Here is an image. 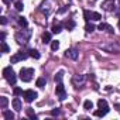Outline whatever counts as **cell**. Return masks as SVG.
Wrapping results in <instances>:
<instances>
[{
  "mask_svg": "<svg viewBox=\"0 0 120 120\" xmlns=\"http://www.w3.org/2000/svg\"><path fill=\"white\" fill-rule=\"evenodd\" d=\"M11 105H13L14 110H17V112H20V110H21V100H20L19 98H14V99H13V102H11Z\"/></svg>",
  "mask_w": 120,
  "mask_h": 120,
  "instance_id": "obj_12",
  "label": "cell"
},
{
  "mask_svg": "<svg viewBox=\"0 0 120 120\" xmlns=\"http://www.w3.org/2000/svg\"><path fill=\"white\" fill-rule=\"evenodd\" d=\"M51 114L52 116H59V114H61V110H59V109H54V110H51Z\"/></svg>",
  "mask_w": 120,
  "mask_h": 120,
  "instance_id": "obj_34",
  "label": "cell"
},
{
  "mask_svg": "<svg viewBox=\"0 0 120 120\" xmlns=\"http://www.w3.org/2000/svg\"><path fill=\"white\" fill-rule=\"evenodd\" d=\"M58 48H59V41H51V49L56 51Z\"/></svg>",
  "mask_w": 120,
  "mask_h": 120,
  "instance_id": "obj_29",
  "label": "cell"
},
{
  "mask_svg": "<svg viewBox=\"0 0 120 120\" xmlns=\"http://www.w3.org/2000/svg\"><path fill=\"white\" fill-rule=\"evenodd\" d=\"M119 3H120V0H119Z\"/></svg>",
  "mask_w": 120,
  "mask_h": 120,
  "instance_id": "obj_38",
  "label": "cell"
},
{
  "mask_svg": "<svg viewBox=\"0 0 120 120\" xmlns=\"http://www.w3.org/2000/svg\"><path fill=\"white\" fill-rule=\"evenodd\" d=\"M102 9L106 11H114L116 10L114 0H105V2H102Z\"/></svg>",
  "mask_w": 120,
  "mask_h": 120,
  "instance_id": "obj_10",
  "label": "cell"
},
{
  "mask_svg": "<svg viewBox=\"0 0 120 120\" xmlns=\"http://www.w3.org/2000/svg\"><path fill=\"white\" fill-rule=\"evenodd\" d=\"M107 27H109V24H106V23H100V24L98 26V30L103 31V30H107Z\"/></svg>",
  "mask_w": 120,
  "mask_h": 120,
  "instance_id": "obj_31",
  "label": "cell"
},
{
  "mask_svg": "<svg viewBox=\"0 0 120 120\" xmlns=\"http://www.w3.org/2000/svg\"><path fill=\"white\" fill-rule=\"evenodd\" d=\"M62 78H64V71H59V72H56V75H55V82L56 83H59V82H62Z\"/></svg>",
  "mask_w": 120,
  "mask_h": 120,
  "instance_id": "obj_20",
  "label": "cell"
},
{
  "mask_svg": "<svg viewBox=\"0 0 120 120\" xmlns=\"http://www.w3.org/2000/svg\"><path fill=\"white\" fill-rule=\"evenodd\" d=\"M41 38H42V42L44 44H49L51 42V33H44Z\"/></svg>",
  "mask_w": 120,
  "mask_h": 120,
  "instance_id": "obj_16",
  "label": "cell"
},
{
  "mask_svg": "<svg viewBox=\"0 0 120 120\" xmlns=\"http://www.w3.org/2000/svg\"><path fill=\"white\" fill-rule=\"evenodd\" d=\"M55 93H56V98L59 100H64L67 98V90H65V86L62 85V82L56 83V88H55Z\"/></svg>",
  "mask_w": 120,
  "mask_h": 120,
  "instance_id": "obj_8",
  "label": "cell"
},
{
  "mask_svg": "<svg viewBox=\"0 0 120 120\" xmlns=\"http://www.w3.org/2000/svg\"><path fill=\"white\" fill-rule=\"evenodd\" d=\"M45 83H47L45 78H38V79H37V82H35V85H37L38 88H44V86H45Z\"/></svg>",
  "mask_w": 120,
  "mask_h": 120,
  "instance_id": "obj_25",
  "label": "cell"
},
{
  "mask_svg": "<svg viewBox=\"0 0 120 120\" xmlns=\"http://www.w3.org/2000/svg\"><path fill=\"white\" fill-rule=\"evenodd\" d=\"M85 30H86V33H92V31H95V26H93L92 23L86 21V27H85Z\"/></svg>",
  "mask_w": 120,
  "mask_h": 120,
  "instance_id": "obj_26",
  "label": "cell"
},
{
  "mask_svg": "<svg viewBox=\"0 0 120 120\" xmlns=\"http://www.w3.org/2000/svg\"><path fill=\"white\" fill-rule=\"evenodd\" d=\"M13 93H14L16 96H19V95H23L24 92H23V89H21V88H14V90H13Z\"/></svg>",
  "mask_w": 120,
  "mask_h": 120,
  "instance_id": "obj_32",
  "label": "cell"
},
{
  "mask_svg": "<svg viewBox=\"0 0 120 120\" xmlns=\"http://www.w3.org/2000/svg\"><path fill=\"white\" fill-rule=\"evenodd\" d=\"M10 51V48H9V45L6 44V41H2V52H9Z\"/></svg>",
  "mask_w": 120,
  "mask_h": 120,
  "instance_id": "obj_30",
  "label": "cell"
},
{
  "mask_svg": "<svg viewBox=\"0 0 120 120\" xmlns=\"http://www.w3.org/2000/svg\"><path fill=\"white\" fill-rule=\"evenodd\" d=\"M100 48L109 54H120V44L116 42V41H110L107 44H102Z\"/></svg>",
  "mask_w": 120,
  "mask_h": 120,
  "instance_id": "obj_3",
  "label": "cell"
},
{
  "mask_svg": "<svg viewBox=\"0 0 120 120\" xmlns=\"http://www.w3.org/2000/svg\"><path fill=\"white\" fill-rule=\"evenodd\" d=\"M7 105H9V99H7L6 96H2V98H0V107H2V109H6Z\"/></svg>",
  "mask_w": 120,
  "mask_h": 120,
  "instance_id": "obj_15",
  "label": "cell"
},
{
  "mask_svg": "<svg viewBox=\"0 0 120 120\" xmlns=\"http://www.w3.org/2000/svg\"><path fill=\"white\" fill-rule=\"evenodd\" d=\"M0 23H2L3 26H6V24H7V17H4V16H2V17H0Z\"/></svg>",
  "mask_w": 120,
  "mask_h": 120,
  "instance_id": "obj_35",
  "label": "cell"
},
{
  "mask_svg": "<svg viewBox=\"0 0 120 120\" xmlns=\"http://www.w3.org/2000/svg\"><path fill=\"white\" fill-rule=\"evenodd\" d=\"M86 75H74V78H72V85L75 86V88H82V86H85V83H86Z\"/></svg>",
  "mask_w": 120,
  "mask_h": 120,
  "instance_id": "obj_6",
  "label": "cell"
},
{
  "mask_svg": "<svg viewBox=\"0 0 120 120\" xmlns=\"http://www.w3.org/2000/svg\"><path fill=\"white\" fill-rule=\"evenodd\" d=\"M102 19V16L96 11H90V20H95V21H99Z\"/></svg>",
  "mask_w": 120,
  "mask_h": 120,
  "instance_id": "obj_22",
  "label": "cell"
},
{
  "mask_svg": "<svg viewBox=\"0 0 120 120\" xmlns=\"http://www.w3.org/2000/svg\"><path fill=\"white\" fill-rule=\"evenodd\" d=\"M28 54H30V56H31V58H34V59H40V56H41V55H40V52H38L37 49H33V48L28 51Z\"/></svg>",
  "mask_w": 120,
  "mask_h": 120,
  "instance_id": "obj_17",
  "label": "cell"
},
{
  "mask_svg": "<svg viewBox=\"0 0 120 120\" xmlns=\"http://www.w3.org/2000/svg\"><path fill=\"white\" fill-rule=\"evenodd\" d=\"M26 113H27V116H28L30 119H33V120H35V119H37V114L34 113V110H33L31 107H27V109H26Z\"/></svg>",
  "mask_w": 120,
  "mask_h": 120,
  "instance_id": "obj_19",
  "label": "cell"
},
{
  "mask_svg": "<svg viewBox=\"0 0 120 120\" xmlns=\"http://www.w3.org/2000/svg\"><path fill=\"white\" fill-rule=\"evenodd\" d=\"M23 96H24V100L27 102V103H31L33 100H35L37 99V92H34V90H31V89H28V90H24V93H23Z\"/></svg>",
  "mask_w": 120,
  "mask_h": 120,
  "instance_id": "obj_9",
  "label": "cell"
},
{
  "mask_svg": "<svg viewBox=\"0 0 120 120\" xmlns=\"http://www.w3.org/2000/svg\"><path fill=\"white\" fill-rule=\"evenodd\" d=\"M61 31H62V26L61 24H54L52 26V33L54 34H59Z\"/></svg>",
  "mask_w": 120,
  "mask_h": 120,
  "instance_id": "obj_21",
  "label": "cell"
},
{
  "mask_svg": "<svg viewBox=\"0 0 120 120\" xmlns=\"http://www.w3.org/2000/svg\"><path fill=\"white\" fill-rule=\"evenodd\" d=\"M19 24H20L23 28H27V26H28V21L26 20V17H19Z\"/></svg>",
  "mask_w": 120,
  "mask_h": 120,
  "instance_id": "obj_23",
  "label": "cell"
},
{
  "mask_svg": "<svg viewBox=\"0 0 120 120\" xmlns=\"http://www.w3.org/2000/svg\"><path fill=\"white\" fill-rule=\"evenodd\" d=\"M119 27H120V19H119Z\"/></svg>",
  "mask_w": 120,
  "mask_h": 120,
  "instance_id": "obj_37",
  "label": "cell"
},
{
  "mask_svg": "<svg viewBox=\"0 0 120 120\" xmlns=\"http://www.w3.org/2000/svg\"><path fill=\"white\" fill-rule=\"evenodd\" d=\"M0 38H2V41H4V38H6V33H4V31L2 33V35H0Z\"/></svg>",
  "mask_w": 120,
  "mask_h": 120,
  "instance_id": "obj_36",
  "label": "cell"
},
{
  "mask_svg": "<svg viewBox=\"0 0 120 120\" xmlns=\"http://www.w3.org/2000/svg\"><path fill=\"white\" fill-rule=\"evenodd\" d=\"M107 112H109V109H100V110H96L93 114H95L96 117H103V116L107 114Z\"/></svg>",
  "mask_w": 120,
  "mask_h": 120,
  "instance_id": "obj_13",
  "label": "cell"
},
{
  "mask_svg": "<svg viewBox=\"0 0 120 120\" xmlns=\"http://www.w3.org/2000/svg\"><path fill=\"white\" fill-rule=\"evenodd\" d=\"M65 56L75 61V59H78V56H79V51H78L76 48H69V49L65 51Z\"/></svg>",
  "mask_w": 120,
  "mask_h": 120,
  "instance_id": "obj_11",
  "label": "cell"
},
{
  "mask_svg": "<svg viewBox=\"0 0 120 120\" xmlns=\"http://www.w3.org/2000/svg\"><path fill=\"white\" fill-rule=\"evenodd\" d=\"M98 106H99V109H109V105H107V102L105 99H99L98 100Z\"/></svg>",
  "mask_w": 120,
  "mask_h": 120,
  "instance_id": "obj_18",
  "label": "cell"
},
{
  "mask_svg": "<svg viewBox=\"0 0 120 120\" xmlns=\"http://www.w3.org/2000/svg\"><path fill=\"white\" fill-rule=\"evenodd\" d=\"M83 16H85V20H86V21L90 20V11H89V10H85V11H83Z\"/></svg>",
  "mask_w": 120,
  "mask_h": 120,
  "instance_id": "obj_33",
  "label": "cell"
},
{
  "mask_svg": "<svg viewBox=\"0 0 120 120\" xmlns=\"http://www.w3.org/2000/svg\"><path fill=\"white\" fill-rule=\"evenodd\" d=\"M65 28H68L69 31L74 30V28H75V21H74V20H68V21L65 23Z\"/></svg>",
  "mask_w": 120,
  "mask_h": 120,
  "instance_id": "obj_24",
  "label": "cell"
},
{
  "mask_svg": "<svg viewBox=\"0 0 120 120\" xmlns=\"http://www.w3.org/2000/svg\"><path fill=\"white\" fill-rule=\"evenodd\" d=\"M14 7L17 11H21L24 9V4H23V2H14Z\"/></svg>",
  "mask_w": 120,
  "mask_h": 120,
  "instance_id": "obj_28",
  "label": "cell"
},
{
  "mask_svg": "<svg viewBox=\"0 0 120 120\" xmlns=\"http://www.w3.org/2000/svg\"><path fill=\"white\" fill-rule=\"evenodd\" d=\"M3 117L7 119V120H13L14 119V113L10 112V110H3Z\"/></svg>",
  "mask_w": 120,
  "mask_h": 120,
  "instance_id": "obj_14",
  "label": "cell"
},
{
  "mask_svg": "<svg viewBox=\"0 0 120 120\" xmlns=\"http://www.w3.org/2000/svg\"><path fill=\"white\" fill-rule=\"evenodd\" d=\"M30 37H31V30H28V28H24V30H21V31H19L17 34H16V41L21 45H26L27 42H28V40H30Z\"/></svg>",
  "mask_w": 120,
  "mask_h": 120,
  "instance_id": "obj_2",
  "label": "cell"
},
{
  "mask_svg": "<svg viewBox=\"0 0 120 120\" xmlns=\"http://www.w3.org/2000/svg\"><path fill=\"white\" fill-rule=\"evenodd\" d=\"M92 107H93V103H92L90 100H85V102H83V109H85V110H90Z\"/></svg>",
  "mask_w": 120,
  "mask_h": 120,
  "instance_id": "obj_27",
  "label": "cell"
},
{
  "mask_svg": "<svg viewBox=\"0 0 120 120\" xmlns=\"http://www.w3.org/2000/svg\"><path fill=\"white\" fill-rule=\"evenodd\" d=\"M55 7H56V2H55V0H44V2L41 3V6H40V10H41L42 14L49 16L55 10Z\"/></svg>",
  "mask_w": 120,
  "mask_h": 120,
  "instance_id": "obj_1",
  "label": "cell"
},
{
  "mask_svg": "<svg viewBox=\"0 0 120 120\" xmlns=\"http://www.w3.org/2000/svg\"><path fill=\"white\" fill-rule=\"evenodd\" d=\"M34 76V69L33 68H23L20 71V79L23 82H30Z\"/></svg>",
  "mask_w": 120,
  "mask_h": 120,
  "instance_id": "obj_5",
  "label": "cell"
},
{
  "mask_svg": "<svg viewBox=\"0 0 120 120\" xmlns=\"http://www.w3.org/2000/svg\"><path fill=\"white\" fill-rule=\"evenodd\" d=\"M3 76H4V79H6L10 85H16L17 76H16V72L13 71L11 67H6V68L3 69Z\"/></svg>",
  "mask_w": 120,
  "mask_h": 120,
  "instance_id": "obj_4",
  "label": "cell"
},
{
  "mask_svg": "<svg viewBox=\"0 0 120 120\" xmlns=\"http://www.w3.org/2000/svg\"><path fill=\"white\" fill-rule=\"evenodd\" d=\"M30 54L28 52H26V51H19V52H16L11 58H10V62L11 64H16V62H20V61H24V59H27V56H28Z\"/></svg>",
  "mask_w": 120,
  "mask_h": 120,
  "instance_id": "obj_7",
  "label": "cell"
}]
</instances>
